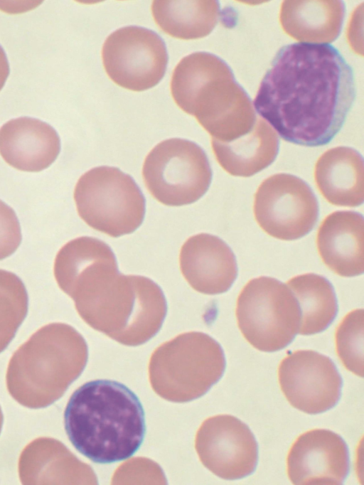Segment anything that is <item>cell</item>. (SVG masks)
Listing matches in <instances>:
<instances>
[{
  "instance_id": "cell-7",
  "label": "cell",
  "mask_w": 364,
  "mask_h": 485,
  "mask_svg": "<svg viewBox=\"0 0 364 485\" xmlns=\"http://www.w3.org/2000/svg\"><path fill=\"white\" fill-rule=\"evenodd\" d=\"M237 326L254 348L264 352L288 346L299 331L301 311L289 287L269 277L250 280L236 303Z\"/></svg>"
},
{
  "instance_id": "cell-20",
  "label": "cell",
  "mask_w": 364,
  "mask_h": 485,
  "mask_svg": "<svg viewBox=\"0 0 364 485\" xmlns=\"http://www.w3.org/2000/svg\"><path fill=\"white\" fill-rule=\"evenodd\" d=\"M213 151L220 166L234 176L249 177L269 166L279 151V139L273 128L257 117L245 135L229 142L211 139Z\"/></svg>"
},
{
  "instance_id": "cell-4",
  "label": "cell",
  "mask_w": 364,
  "mask_h": 485,
  "mask_svg": "<svg viewBox=\"0 0 364 485\" xmlns=\"http://www.w3.org/2000/svg\"><path fill=\"white\" fill-rule=\"evenodd\" d=\"M91 327L129 346H137L160 329L167 311L161 288L141 275L108 272L87 282L73 299Z\"/></svg>"
},
{
  "instance_id": "cell-28",
  "label": "cell",
  "mask_w": 364,
  "mask_h": 485,
  "mask_svg": "<svg viewBox=\"0 0 364 485\" xmlns=\"http://www.w3.org/2000/svg\"><path fill=\"white\" fill-rule=\"evenodd\" d=\"M3 420H4L3 413L0 407V433L3 425Z\"/></svg>"
},
{
  "instance_id": "cell-8",
  "label": "cell",
  "mask_w": 364,
  "mask_h": 485,
  "mask_svg": "<svg viewBox=\"0 0 364 485\" xmlns=\"http://www.w3.org/2000/svg\"><path fill=\"white\" fill-rule=\"evenodd\" d=\"M142 176L152 196L168 206L191 204L208 191L212 170L203 149L193 142L171 138L145 158Z\"/></svg>"
},
{
  "instance_id": "cell-23",
  "label": "cell",
  "mask_w": 364,
  "mask_h": 485,
  "mask_svg": "<svg viewBox=\"0 0 364 485\" xmlns=\"http://www.w3.org/2000/svg\"><path fill=\"white\" fill-rule=\"evenodd\" d=\"M286 284L299 305L301 321L298 333L311 335L324 331L338 312L336 294L331 282L321 275L306 273L292 277Z\"/></svg>"
},
{
  "instance_id": "cell-18",
  "label": "cell",
  "mask_w": 364,
  "mask_h": 485,
  "mask_svg": "<svg viewBox=\"0 0 364 485\" xmlns=\"http://www.w3.org/2000/svg\"><path fill=\"white\" fill-rule=\"evenodd\" d=\"M314 181L331 204L356 207L364 201V169L360 154L349 146L325 151L314 167Z\"/></svg>"
},
{
  "instance_id": "cell-13",
  "label": "cell",
  "mask_w": 364,
  "mask_h": 485,
  "mask_svg": "<svg viewBox=\"0 0 364 485\" xmlns=\"http://www.w3.org/2000/svg\"><path fill=\"white\" fill-rule=\"evenodd\" d=\"M225 368L220 345L208 334L195 331L181 334L159 347L149 366L153 376L188 377L201 395L221 378Z\"/></svg>"
},
{
  "instance_id": "cell-24",
  "label": "cell",
  "mask_w": 364,
  "mask_h": 485,
  "mask_svg": "<svg viewBox=\"0 0 364 485\" xmlns=\"http://www.w3.org/2000/svg\"><path fill=\"white\" fill-rule=\"evenodd\" d=\"M28 298L21 279L0 270V353L10 343L26 316Z\"/></svg>"
},
{
  "instance_id": "cell-15",
  "label": "cell",
  "mask_w": 364,
  "mask_h": 485,
  "mask_svg": "<svg viewBox=\"0 0 364 485\" xmlns=\"http://www.w3.org/2000/svg\"><path fill=\"white\" fill-rule=\"evenodd\" d=\"M181 272L196 291L205 294L227 292L237 275L230 247L218 237L199 233L190 237L179 255Z\"/></svg>"
},
{
  "instance_id": "cell-1",
  "label": "cell",
  "mask_w": 364,
  "mask_h": 485,
  "mask_svg": "<svg viewBox=\"0 0 364 485\" xmlns=\"http://www.w3.org/2000/svg\"><path fill=\"white\" fill-rule=\"evenodd\" d=\"M355 95L353 68L336 47L293 43L276 53L253 106L282 139L314 147L341 130Z\"/></svg>"
},
{
  "instance_id": "cell-2",
  "label": "cell",
  "mask_w": 364,
  "mask_h": 485,
  "mask_svg": "<svg viewBox=\"0 0 364 485\" xmlns=\"http://www.w3.org/2000/svg\"><path fill=\"white\" fill-rule=\"evenodd\" d=\"M64 426L73 447L102 464L131 457L146 434L145 413L137 395L108 379L90 380L73 392L65 409Z\"/></svg>"
},
{
  "instance_id": "cell-17",
  "label": "cell",
  "mask_w": 364,
  "mask_h": 485,
  "mask_svg": "<svg viewBox=\"0 0 364 485\" xmlns=\"http://www.w3.org/2000/svg\"><path fill=\"white\" fill-rule=\"evenodd\" d=\"M316 247L322 262L336 275L350 277L364 271V220L362 214L335 211L321 222Z\"/></svg>"
},
{
  "instance_id": "cell-16",
  "label": "cell",
  "mask_w": 364,
  "mask_h": 485,
  "mask_svg": "<svg viewBox=\"0 0 364 485\" xmlns=\"http://www.w3.org/2000/svg\"><path fill=\"white\" fill-rule=\"evenodd\" d=\"M60 141L50 124L38 119H13L0 129V154L12 167L37 172L48 168L57 158Z\"/></svg>"
},
{
  "instance_id": "cell-27",
  "label": "cell",
  "mask_w": 364,
  "mask_h": 485,
  "mask_svg": "<svg viewBox=\"0 0 364 485\" xmlns=\"http://www.w3.org/2000/svg\"><path fill=\"white\" fill-rule=\"evenodd\" d=\"M9 74V65L6 53L0 46V90L4 85V83Z\"/></svg>"
},
{
  "instance_id": "cell-19",
  "label": "cell",
  "mask_w": 364,
  "mask_h": 485,
  "mask_svg": "<svg viewBox=\"0 0 364 485\" xmlns=\"http://www.w3.org/2000/svg\"><path fill=\"white\" fill-rule=\"evenodd\" d=\"M344 16L342 1H284L279 22L284 31L294 39L327 44L340 35Z\"/></svg>"
},
{
  "instance_id": "cell-25",
  "label": "cell",
  "mask_w": 364,
  "mask_h": 485,
  "mask_svg": "<svg viewBox=\"0 0 364 485\" xmlns=\"http://www.w3.org/2000/svg\"><path fill=\"white\" fill-rule=\"evenodd\" d=\"M363 309L347 314L338 325L336 353L343 366L358 376H363Z\"/></svg>"
},
{
  "instance_id": "cell-9",
  "label": "cell",
  "mask_w": 364,
  "mask_h": 485,
  "mask_svg": "<svg viewBox=\"0 0 364 485\" xmlns=\"http://www.w3.org/2000/svg\"><path fill=\"white\" fill-rule=\"evenodd\" d=\"M253 213L267 234L282 240H294L315 226L318 205L304 181L291 174H277L259 186L254 196Z\"/></svg>"
},
{
  "instance_id": "cell-14",
  "label": "cell",
  "mask_w": 364,
  "mask_h": 485,
  "mask_svg": "<svg viewBox=\"0 0 364 485\" xmlns=\"http://www.w3.org/2000/svg\"><path fill=\"white\" fill-rule=\"evenodd\" d=\"M349 454L338 434L324 429L297 437L287 457V472L294 484L339 485L349 471Z\"/></svg>"
},
{
  "instance_id": "cell-26",
  "label": "cell",
  "mask_w": 364,
  "mask_h": 485,
  "mask_svg": "<svg viewBox=\"0 0 364 485\" xmlns=\"http://www.w3.org/2000/svg\"><path fill=\"white\" fill-rule=\"evenodd\" d=\"M21 242V227L14 210L0 200V260L13 254Z\"/></svg>"
},
{
  "instance_id": "cell-22",
  "label": "cell",
  "mask_w": 364,
  "mask_h": 485,
  "mask_svg": "<svg viewBox=\"0 0 364 485\" xmlns=\"http://www.w3.org/2000/svg\"><path fill=\"white\" fill-rule=\"evenodd\" d=\"M217 1H154L151 12L155 23L168 35L183 40L208 36L219 16Z\"/></svg>"
},
{
  "instance_id": "cell-11",
  "label": "cell",
  "mask_w": 364,
  "mask_h": 485,
  "mask_svg": "<svg viewBox=\"0 0 364 485\" xmlns=\"http://www.w3.org/2000/svg\"><path fill=\"white\" fill-rule=\"evenodd\" d=\"M280 388L294 407L318 414L338 401L341 377L332 360L312 350H298L284 358L278 368Z\"/></svg>"
},
{
  "instance_id": "cell-12",
  "label": "cell",
  "mask_w": 364,
  "mask_h": 485,
  "mask_svg": "<svg viewBox=\"0 0 364 485\" xmlns=\"http://www.w3.org/2000/svg\"><path fill=\"white\" fill-rule=\"evenodd\" d=\"M198 447L204 465L224 479L243 478L257 466L258 447L254 435L230 415L208 419L199 432Z\"/></svg>"
},
{
  "instance_id": "cell-5",
  "label": "cell",
  "mask_w": 364,
  "mask_h": 485,
  "mask_svg": "<svg viewBox=\"0 0 364 485\" xmlns=\"http://www.w3.org/2000/svg\"><path fill=\"white\" fill-rule=\"evenodd\" d=\"M87 358L85 341L73 327L45 325L12 355L6 376L8 391L23 406L46 407L77 378Z\"/></svg>"
},
{
  "instance_id": "cell-3",
  "label": "cell",
  "mask_w": 364,
  "mask_h": 485,
  "mask_svg": "<svg viewBox=\"0 0 364 485\" xmlns=\"http://www.w3.org/2000/svg\"><path fill=\"white\" fill-rule=\"evenodd\" d=\"M170 87L176 104L195 117L211 139L232 142L255 124L247 93L226 62L213 53L196 52L182 58L173 71Z\"/></svg>"
},
{
  "instance_id": "cell-10",
  "label": "cell",
  "mask_w": 364,
  "mask_h": 485,
  "mask_svg": "<svg viewBox=\"0 0 364 485\" xmlns=\"http://www.w3.org/2000/svg\"><path fill=\"white\" fill-rule=\"evenodd\" d=\"M104 68L119 86L140 92L164 77L168 54L164 40L146 28L129 26L112 33L102 49Z\"/></svg>"
},
{
  "instance_id": "cell-21",
  "label": "cell",
  "mask_w": 364,
  "mask_h": 485,
  "mask_svg": "<svg viewBox=\"0 0 364 485\" xmlns=\"http://www.w3.org/2000/svg\"><path fill=\"white\" fill-rule=\"evenodd\" d=\"M77 465L65 447L53 438L38 437L28 444L18 459L22 484H58L73 481Z\"/></svg>"
},
{
  "instance_id": "cell-6",
  "label": "cell",
  "mask_w": 364,
  "mask_h": 485,
  "mask_svg": "<svg viewBox=\"0 0 364 485\" xmlns=\"http://www.w3.org/2000/svg\"><path fill=\"white\" fill-rule=\"evenodd\" d=\"M80 217L91 228L118 238L135 231L145 214V198L132 177L102 166L80 176L74 191Z\"/></svg>"
}]
</instances>
